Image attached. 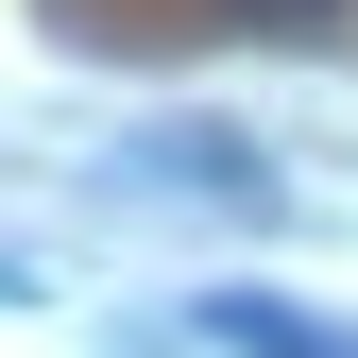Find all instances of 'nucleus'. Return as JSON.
I'll list each match as a JSON object with an SVG mask.
<instances>
[{
	"label": "nucleus",
	"mask_w": 358,
	"mask_h": 358,
	"mask_svg": "<svg viewBox=\"0 0 358 358\" xmlns=\"http://www.w3.org/2000/svg\"><path fill=\"white\" fill-rule=\"evenodd\" d=\"M205 341H239V358H358L341 324H307V307H273V290H222V307H205Z\"/></svg>",
	"instance_id": "1"
},
{
	"label": "nucleus",
	"mask_w": 358,
	"mask_h": 358,
	"mask_svg": "<svg viewBox=\"0 0 358 358\" xmlns=\"http://www.w3.org/2000/svg\"><path fill=\"white\" fill-rule=\"evenodd\" d=\"M222 17H239V34H341L358 0H222Z\"/></svg>",
	"instance_id": "2"
}]
</instances>
